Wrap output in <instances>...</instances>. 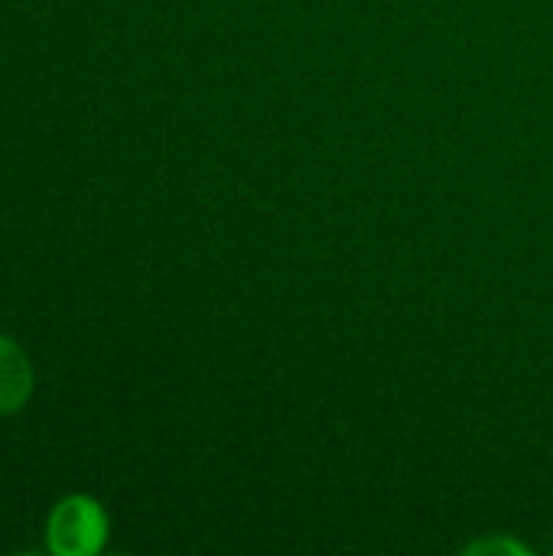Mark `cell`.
Segmentation results:
<instances>
[{"label":"cell","mask_w":553,"mask_h":556,"mask_svg":"<svg viewBox=\"0 0 553 556\" xmlns=\"http://www.w3.org/2000/svg\"><path fill=\"white\" fill-rule=\"evenodd\" d=\"M466 554H508V556H528L531 551L521 541H508V538H486L466 547Z\"/></svg>","instance_id":"cell-3"},{"label":"cell","mask_w":553,"mask_h":556,"mask_svg":"<svg viewBox=\"0 0 553 556\" xmlns=\"http://www.w3.org/2000/svg\"><path fill=\"white\" fill-rule=\"evenodd\" d=\"M33 365L26 352L0 332V417L16 414L33 397Z\"/></svg>","instance_id":"cell-2"},{"label":"cell","mask_w":553,"mask_h":556,"mask_svg":"<svg viewBox=\"0 0 553 556\" xmlns=\"http://www.w3.org/2000/svg\"><path fill=\"white\" fill-rule=\"evenodd\" d=\"M108 511L91 495L55 502L46 521V547L52 556H95L108 544Z\"/></svg>","instance_id":"cell-1"}]
</instances>
